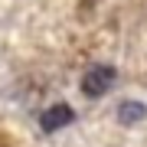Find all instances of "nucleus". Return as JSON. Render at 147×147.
Instances as JSON below:
<instances>
[{"label":"nucleus","instance_id":"nucleus-2","mask_svg":"<svg viewBox=\"0 0 147 147\" xmlns=\"http://www.w3.org/2000/svg\"><path fill=\"white\" fill-rule=\"evenodd\" d=\"M75 121V111L65 105V101H56V105H49L46 111L39 115V127L46 134H53V131H59V127H69Z\"/></svg>","mask_w":147,"mask_h":147},{"label":"nucleus","instance_id":"nucleus-1","mask_svg":"<svg viewBox=\"0 0 147 147\" xmlns=\"http://www.w3.org/2000/svg\"><path fill=\"white\" fill-rule=\"evenodd\" d=\"M115 79H118V72L111 65H92L88 72L82 75V92L88 95V98H101V95L115 85Z\"/></svg>","mask_w":147,"mask_h":147},{"label":"nucleus","instance_id":"nucleus-3","mask_svg":"<svg viewBox=\"0 0 147 147\" xmlns=\"http://www.w3.org/2000/svg\"><path fill=\"white\" fill-rule=\"evenodd\" d=\"M144 118H147V105H144V101L127 98V101H121V105H118V124L134 127L137 121H144Z\"/></svg>","mask_w":147,"mask_h":147}]
</instances>
